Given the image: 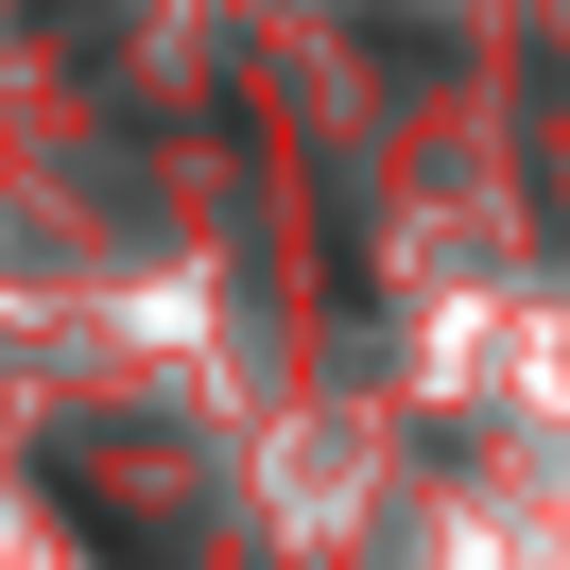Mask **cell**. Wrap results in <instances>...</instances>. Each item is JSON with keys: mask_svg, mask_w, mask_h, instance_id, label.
Instances as JSON below:
<instances>
[{"mask_svg": "<svg viewBox=\"0 0 570 570\" xmlns=\"http://www.w3.org/2000/svg\"><path fill=\"white\" fill-rule=\"evenodd\" d=\"M36 36H87V52H105V36H121V0H36Z\"/></svg>", "mask_w": 570, "mask_h": 570, "instance_id": "obj_2", "label": "cell"}, {"mask_svg": "<svg viewBox=\"0 0 570 570\" xmlns=\"http://www.w3.org/2000/svg\"><path fill=\"white\" fill-rule=\"evenodd\" d=\"M36 501H52V519H70L105 570H208V553H156V535H139V501H121V484H87L70 450H36Z\"/></svg>", "mask_w": 570, "mask_h": 570, "instance_id": "obj_1", "label": "cell"}]
</instances>
